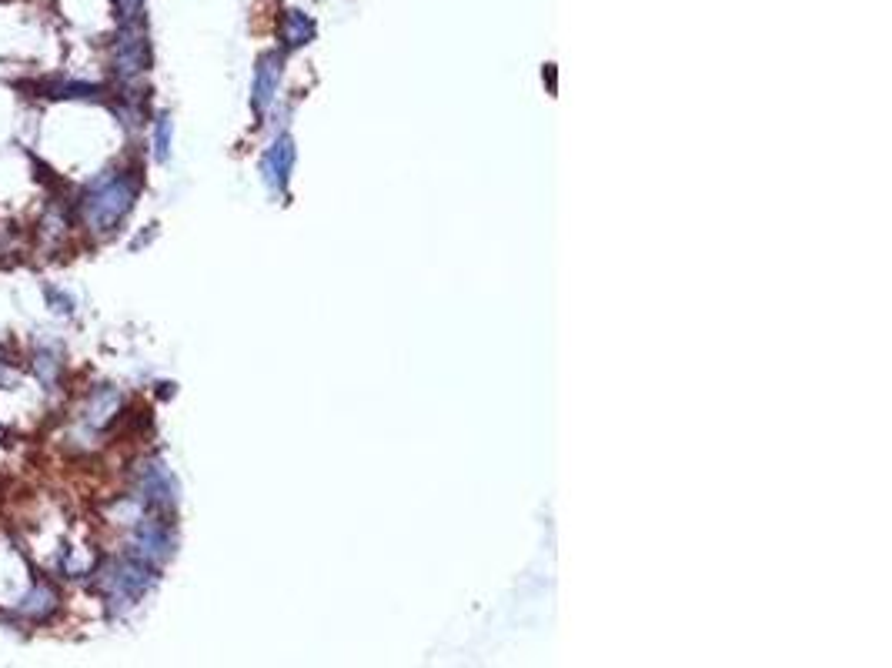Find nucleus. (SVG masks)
<instances>
[{
    "mask_svg": "<svg viewBox=\"0 0 892 668\" xmlns=\"http://www.w3.org/2000/svg\"><path fill=\"white\" fill-rule=\"evenodd\" d=\"M137 201V178L131 171H104L94 181L84 184L81 201H77V218H81L87 234H114Z\"/></svg>",
    "mask_w": 892,
    "mask_h": 668,
    "instance_id": "nucleus-1",
    "label": "nucleus"
},
{
    "mask_svg": "<svg viewBox=\"0 0 892 668\" xmlns=\"http://www.w3.org/2000/svg\"><path fill=\"white\" fill-rule=\"evenodd\" d=\"M57 608H61V592L51 582H34L27 592L17 598L14 612L24 618V622H47Z\"/></svg>",
    "mask_w": 892,
    "mask_h": 668,
    "instance_id": "nucleus-5",
    "label": "nucleus"
},
{
    "mask_svg": "<svg viewBox=\"0 0 892 668\" xmlns=\"http://www.w3.org/2000/svg\"><path fill=\"white\" fill-rule=\"evenodd\" d=\"M31 368H34V375L41 378V385L44 388H54V385H61V371H64V361L54 355V348H41V351H34V361H31Z\"/></svg>",
    "mask_w": 892,
    "mask_h": 668,
    "instance_id": "nucleus-7",
    "label": "nucleus"
},
{
    "mask_svg": "<svg viewBox=\"0 0 892 668\" xmlns=\"http://www.w3.org/2000/svg\"><path fill=\"white\" fill-rule=\"evenodd\" d=\"M274 74H278V67H274V57H268V61L261 64V71H258V107L268 104V97L274 91Z\"/></svg>",
    "mask_w": 892,
    "mask_h": 668,
    "instance_id": "nucleus-8",
    "label": "nucleus"
},
{
    "mask_svg": "<svg viewBox=\"0 0 892 668\" xmlns=\"http://www.w3.org/2000/svg\"><path fill=\"white\" fill-rule=\"evenodd\" d=\"M154 582L151 565H144L141 558H114L97 572V585H101L104 598L111 605H131L137 602Z\"/></svg>",
    "mask_w": 892,
    "mask_h": 668,
    "instance_id": "nucleus-2",
    "label": "nucleus"
},
{
    "mask_svg": "<svg viewBox=\"0 0 892 668\" xmlns=\"http://www.w3.org/2000/svg\"><path fill=\"white\" fill-rule=\"evenodd\" d=\"M171 548H174V538L161 518H141V522H134V535H131L134 558H141L144 565L154 568L171 555Z\"/></svg>",
    "mask_w": 892,
    "mask_h": 668,
    "instance_id": "nucleus-4",
    "label": "nucleus"
},
{
    "mask_svg": "<svg viewBox=\"0 0 892 668\" xmlns=\"http://www.w3.org/2000/svg\"><path fill=\"white\" fill-rule=\"evenodd\" d=\"M168 151H171V121L168 117H158V127H154V154L164 161Z\"/></svg>",
    "mask_w": 892,
    "mask_h": 668,
    "instance_id": "nucleus-10",
    "label": "nucleus"
},
{
    "mask_svg": "<svg viewBox=\"0 0 892 668\" xmlns=\"http://www.w3.org/2000/svg\"><path fill=\"white\" fill-rule=\"evenodd\" d=\"M121 411V395L111 385H97L91 395L84 398L81 408V431H101L107 421H114V415Z\"/></svg>",
    "mask_w": 892,
    "mask_h": 668,
    "instance_id": "nucleus-6",
    "label": "nucleus"
},
{
    "mask_svg": "<svg viewBox=\"0 0 892 668\" xmlns=\"http://www.w3.org/2000/svg\"><path fill=\"white\" fill-rule=\"evenodd\" d=\"M111 4H114V14L121 24L144 21V0H111Z\"/></svg>",
    "mask_w": 892,
    "mask_h": 668,
    "instance_id": "nucleus-9",
    "label": "nucleus"
},
{
    "mask_svg": "<svg viewBox=\"0 0 892 668\" xmlns=\"http://www.w3.org/2000/svg\"><path fill=\"white\" fill-rule=\"evenodd\" d=\"M288 31H291V44H301V37L308 34V24H305V17L301 14H294L291 11V17H288Z\"/></svg>",
    "mask_w": 892,
    "mask_h": 668,
    "instance_id": "nucleus-11",
    "label": "nucleus"
},
{
    "mask_svg": "<svg viewBox=\"0 0 892 668\" xmlns=\"http://www.w3.org/2000/svg\"><path fill=\"white\" fill-rule=\"evenodd\" d=\"M147 34H144V21H131V24H121L114 34V44H111V64H114V74L121 77V81L131 84L137 74H144L147 67Z\"/></svg>",
    "mask_w": 892,
    "mask_h": 668,
    "instance_id": "nucleus-3",
    "label": "nucleus"
}]
</instances>
